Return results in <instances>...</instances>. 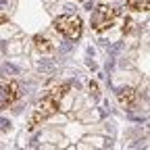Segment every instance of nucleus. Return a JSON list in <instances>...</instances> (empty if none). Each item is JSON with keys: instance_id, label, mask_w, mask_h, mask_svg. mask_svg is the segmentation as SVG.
<instances>
[{"instance_id": "1", "label": "nucleus", "mask_w": 150, "mask_h": 150, "mask_svg": "<svg viewBox=\"0 0 150 150\" xmlns=\"http://www.w3.org/2000/svg\"><path fill=\"white\" fill-rule=\"evenodd\" d=\"M69 83H61V86H54L46 96L38 102L35 110H33V115L29 117V129H35L38 125H40L42 121H46L48 117H52L56 110H59V104L61 100L65 98V94L69 92Z\"/></svg>"}, {"instance_id": "2", "label": "nucleus", "mask_w": 150, "mask_h": 150, "mask_svg": "<svg viewBox=\"0 0 150 150\" xmlns=\"http://www.w3.org/2000/svg\"><path fill=\"white\" fill-rule=\"evenodd\" d=\"M54 29L69 40H79L83 33V23L77 15H61L54 19Z\"/></svg>"}, {"instance_id": "3", "label": "nucleus", "mask_w": 150, "mask_h": 150, "mask_svg": "<svg viewBox=\"0 0 150 150\" xmlns=\"http://www.w3.org/2000/svg\"><path fill=\"white\" fill-rule=\"evenodd\" d=\"M115 19H117V8L106 6V4H98L94 15H92V27L96 31H104L115 23Z\"/></svg>"}, {"instance_id": "4", "label": "nucleus", "mask_w": 150, "mask_h": 150, "mask_svg": "<svg viewBox=\"0 0 150 150\" xmlns=\"http://www.w3.org/2000/svg\"><path fill=\"white\" fill-rule=\"evenodd\" d=\"M19 96H21V86H19V81L4 83L0 88V110L4 106H8V104H13L15 100H19Z\"/></svg>"}, {"instance_id": "5", "label": "nucleus", "mask_w": 150, "mask_h": 150, "mask_svg": "<svg viewBox=\"0 0 150 150\" xmlns=\"http://www.w3.org/2000/svg\"><path fill=\"white\" fill-rule=\"evenodd\" d=\"M119 104L121 106H125V108H131L136 104V100H138V92L134 90V88H123V90H119Z\"/></svg>"}, {"instance_id": "6", "label": "nucleus", "mask_w": 150, "mask_h": 150, "mask_svg": "<svg viewBox=\"0 0 150 150\" xmlns=\"http://www.w3.org/2000/svg\"><path fill=\"white\" fill-rule=\"evenodd\" d=\"M33 46H35V50H40V52H52L54 50V44H50V40H46V38H42V35L33 38Z\"/></svg>"}, {"instance_id": "7", "label": "nucleus", "mask_w": 150, "mask_h": 150, "mask_svg": "<svg viewBox=\"0 0 150 150\" xmlns=\"http://www.w3.org/2000/svg\"><path fill=\"white\" fill-rule=\"evenodd\" d=\"M125 4H127L131 11H148L150 0H125Z\"/></svg>"}, {"instance_id": "8", "label": "nucleus", "mask_w": 150, "mask_h": 150, "mask_svg": "<svg viewBox=\"0 0 150 150\" xmlns=\"http://www.w3.org/2000/svg\"><path fill=\"white\" fill-rule=\"evenodd\" d=\"M131 25H134V21H131V19L127 17V19H125V23H123V33H129V31H131Z\"/></svg>"}, {"instance_id": "9", "label": "nucleus", "mask_w": 150, "mask_h": 150, "mask_svg": "<svg viewBox=\"0 0 150 150\" xmlns=\"http://www.w3.org/2000/svg\"><path fill=\"white\" fill-rule=\"evenodd\" d=\"M8 21V15L4 13V11H0V25H2V23H6Z\"/></svg>"}]
</instances>
